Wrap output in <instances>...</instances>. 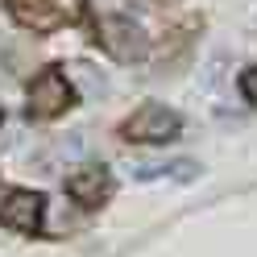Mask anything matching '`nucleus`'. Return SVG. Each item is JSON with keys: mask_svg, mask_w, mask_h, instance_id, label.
Masks as SVG:
<instances>
[{"mask_svg": "<svg viewBox=\"0 0 257 257\" xmlns=\"http://www.w3.org/2000/svg\"><path fill=\"white\" fill-rule=\"evenodd\" d=\"M9 13L34 34H50V29L75 25L83 5L79 0H9Z\"/></svg>", "mask_w": 257, "mask_h": 257, "instance_id": "obj_1", "label": "nucleus"}, {"mask_svg": "<svg viewBox=\"0 0 257 257\" xmlns=\"http://www.w3.org/2000/svg\"><path fill=\"white\" fill-rule=\"evenodd\" d=\"M95 34H100V46L116 62L146 58V34H141V25H133V17H100Z\"/></svg>", "mask_w": 257, "mask_h": 257, "instance_id": "obj_2", "label": "nucleus"}, {"mask_svg": "<svg viewBox=\"0 0 257 257\" xmlns=\"http://www.w3.org/2000/svg\"><path fill=\"white\" fill-rule=\"evenodd\" d=\"M179 133V116L166 104H146L137 108L133 116L124 120V137L128 141H146V146H162V141H174Z\"/></svg>", "mask_w": 257, "mask_h": 257, "instance_id": "obj_3", "label": "nucleus"}, {"mask_svg": "<svg viewBox=\"0 0 257 257\" xmlns=\"http://www.w3.org/2000/svg\"><path fill=\"white\" fill-rule=\"evenodd\" d=\"M71 100H75V87L67 83V75H58V71H42L34 83H29V116H38V120L58 116L62 108H71Z\"/></svg>", "mask_w": 257, "mask_h": 257, "instance_id": "obj_4", "label": "nucleus"}, {"mask_svg": "<svg viewBox=\"0 0 257 257\" xmlns=\"http://www.w3.org/2000/svg\"><path fill=\"white\" fill-rule=\"evenodd\" d=\"M42 212H46V199L38 191H5V195H0V224H5V228L38 232L42 228Z\"/></svg>", "mask_w": 257, "mask_h": 257, "instance_id": "obj_5", "label": "nucleus"}, {"mask_svg": "<svg viewBox=\"0 0 257 257\" xmlns=\"http://www.w3.org/2000/svg\"><path fill=\"white\" fill-rule=\"evenodd\" d=\"M108 191H112V179H108L104 166H79L71 179H67V195L75 203H83V207H95Z\"/></svg>", "mask_w": 257, "mask_h": 257, "instance_id": "obj_6", "label": "nucleus"}, {"mask_svg": "<svg viewBox=\"0 0 257 257\" xmlns=\"http://www.w3.org/2000/svg\"><path fill=\"white\" fill-rule=\"evenodd\" d=\"M71 79H75L79 87H83V95H87V100H100V95L108 91V79L95 71L91 62H71Z\"/></svg>", "mask_w": 257, "mask_h": 257, "instance_id": "obj_7", "label": "nucleus"}, {"mask_svg": "<svg viewBox=\"0 0 257 257\" xmlns=\"http://www.w3.org/2000/svg\"><path fill=\"white\" fill-rule=\"evenodd\" d=\"M240 91H245L249 104H257V67H249L245 75H240Z\"/></svg>", "mask_w": 257, "mask_h": 257, "instance_id": "obj_8", "label": "nucleus"}, {"mask_svg": "<svg viewBox=\"0 0 257 257\" xmlns=\"http://www.w3.org/2000/svg\"><path fill=\"white\" fill-rule=\"evenodd\" d=\"M0 79H9V67H5V58H0Z\"/></svg>", "mask_w": 257, "mask_h": 257, "instance_id": "obj_9", "label": "nucleus"}]
</instances>
